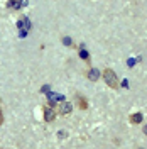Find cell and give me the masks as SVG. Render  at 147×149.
I'll return each instance as SVG.
<instances>
[{
  "instance_id": "obj_3",
  "label": "cell",
  "mask_w": 147,
  "mask_h": 149,
  "mask_svg": "<svg viewBox=\"0 0 147 149\" xmlns=\"http://www.w3.org/2000/svg\"><path fill=\"white\" fill-rule=\"evenodd\" d=\"M26 5H27V0H10L9 3H7V7H9V9H14V10L22 9V7H26Z\"/></svg>"
},
{
  "instance_id": "obj_1",
  "label": "cell",
  "mask_w": 147,
  "mask_h": 149,
  "mask_svg": "<svg viewBox=\"0 0 147 149\" xmlns=\"http://www.w3.org/2000/svg\"><path fill=\"white\" fill-rule=\"evenodd\" d=\"M101 76H103L105 83L108 85L110 88H113V90H117V88H119L120 81H119V78H117V74H115V71H113V70H110V68H105Z\"/></svg>"
},
{
  "instance_id": "obj_10",
  "label": "cell",
  "mask_w": 147,
  "mask_h": 149,
  "mask_svg": "<svg viewBox=\"0 0 147 149\" xmlns=\"http://www.w3.org/2000/svg\"><path fill=\"white\" fill-rule=\"evenodd\" d=\"M63 42H64L66 46H71V44H73V42H71V39H68V37H64V39H63Z\"/></svg>"
},
{
  "instance_id": "obj_6",
  "label": "cell",
  "mask_w": 147,
  "mask_h": 149,
  "mask_svg": "<svg viewBox=\"0 0 147 149\" xmlns=\"http://www.w3.org/2000/svg\"><path fill=\"white\" fill-rule=\"evenodd\" d=\"M54 110L51 109V107H44V120L46 122H53L54 120Z\"/></svg>"
},
{
  "instance_id": "obj_11",
  "label": "cell",
  "mask_w": 147,
  "mask_h": 149,
  "mask_svg": "<svg viewBox=\"0 0 147 149\" xmlns=\"http://www.w3.org/2000/svg\"><path fill=\"white\" fill-rule=\"evenodd\" d=\"M3 124V113H2V109H0V125Z\"/></svg>"
},
{
  "instance_id": "obj_4",
  "label": "cell",
  "mask_w": 147,
  "mask_h": 149,
  "mask_svg": "<svg viewBox=\"0 0 147 149\" xmlns=\"http://www.w3.org/2000/svg\"><path fill=\"white\" fill-rule=\"evenodd\" d=\"M71 110H73L71 103L63 100V102H61V107H59V113H61V115H68V113H71Z\"/></svg>"
},
{
  "instance_id": "obj_7",
  "label": "cell",
  "mask_w": 147,
  "mask_h": 149,
  "mask_svg": "<svg viewBox=\"0 0 147 149\" xmlns=\"http://www.w3.org/2000/svg\"><path fill=\"white\" fill-rule=\"evenodd\" d=\"M142 119H144V115H142L140 112H135V113H132V115L129 117L130 124H140V122H142Z\"/></svg>"
},
{
  "instance_id": "obj_5",
  "label": "cell",
  "mask_w": 147,
  "mask_h": 149,
  "mask_svg": "<svg viewBox=\"0 0 147 149\" xmlns=\"http://www.w3.org/2000/svg\"><path fill=\"white\" fill-rule=\"evenodd\" d=\"M76 102H78V107H80L81 110H86V109H88V100H86L83 95H80V93H76Z\"/></svg>"
},
{
  "instance_id": "obj_12",
  "label": "cell",
  "mask_w": 147,
  "mask_h": 149,
  "mask_svg": "<svg viewBox=\"0 0 147 149\" xmlns=\"http://www.w3.org/2000/svg\"><path fill=\"white\" fill-rule=\"evenodd\" d=\"M144 134H146V136H147V124H146V125H144Z\"/></svg>"
},
{
  "instance_id": "obj_2",
  "label": "cell",
  "mask_w": 147,
  "mask_h": 149,
  "mask_svg": "<svg viewBox=\"0 0 147 149\" xmlns=\"http://www.w3.org/2000/svg\"><path fill=\"white\" fill-rule=\"evenodd\" d=\"M19 27H20V36H26L29 31V19L27 17L19 19Z\"/></svg>"
},
{
  "instance_id": "obj_9",
  "label": "cell",
  "mask_w": 147,
  "mask_h": 149,
  "mask_svg": "<svg viewBox=\"0 0 147 149\" xmlns=\"http://www.w3.org/2000/svg\"><path fill=\"white\" fill-rule=\"evenodd\" d=\"M80 56H81V58L85 59V61H86V63H90V54H88L85 49H80Z\"/></svg>"
},
{
  "instance_id": "obj_8",
  "label": "cell",
  "mask_w": 147,
  "mask_h": 149,
  "mask_svg": "<svg viewBox=\"0 0 147 149\" xmlns=\"http://www.w3.org/2000/svg\"><path fill=\"white\" fill-rule=\"evenodd\" d=\"M88 78H90L92 81H96V80L100 78V71H98L96 68H92V70L88 71Z\"/></svg>"
}]
</instances>
